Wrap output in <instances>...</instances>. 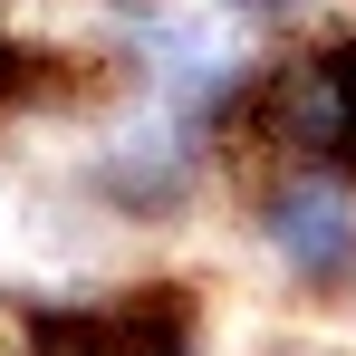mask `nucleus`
I'll list each match as a JSON object with an SVG mask.
<instances>
[{
	"label": "nucleus",
	"instance_id": "obj_1",
	"mask_svg": "<svg viewBox=\"0 0 356 356\" xmlns=\"http://www.w3.org/2000/svg\"><path fill=\"white\" fill-rule=\"evenodd\" d=\"M250 232L270 250V270L308 298L356 289V183L327 164H270L250 183Z\"/></svg>",
	"mask_w": 356,
	"mask_h": 356
}]
</instances>
